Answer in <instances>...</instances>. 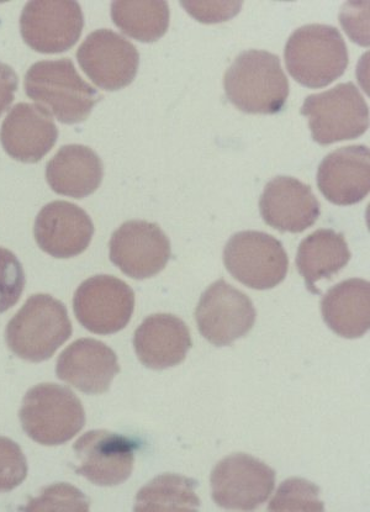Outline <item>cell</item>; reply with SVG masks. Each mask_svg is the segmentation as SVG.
Returning a JSON list of instances; mask_svg holds the SVG:
<instances>
[{
	"instance_id": "3",
	"label": "cell",
	"mask_w": 370,
	"mask_h": 512,
	"mask_svg": "<svg viewBox=\"0 0 370 512\" xmlns=\"http://www.w3.org/2000/svg\"><path fill=\"white\" fill-rule=\"evenodd\" d=\"M72 331L66 305L49 294H35L9 321L5 341L21 360L40 363L50 360Z\"/></svg>"
},
{
	"instance_id": "24",
	"label": "cell",
	"mask_w": 370,
	"mask_h": 512,
	"mask_svg": "<svg viewBox=\"0 0 370 512\" xmlns=\"http://www.w3.org/2000/svg\"><path fill=\"white\" fill-rule=\"evenodd\" d=\"M169 7L162 0H115L111 19L132 39L155 42L165 36L169 26Z\"/></svg>"
},
{
	"instance_id": "18",
	"label": "cell",
	"mask_w": 370,
	"mask_h": 512,
	"mask_svg": "<svg viewBox=\"0 0 370 512\" xmlns=\"http://www.w3.org/2000/svg\"><path fill=\"white\" fill-rule=\"evenodd\" d=\"M58 130L50 113L39 105L20 103L10 110L0 129V142L14 160L37 163L56 145Z\"/></svg>"
},
{
	"instance_id": "1",
	"label": "cell",
	"mask_w": 370,
	"mask_h": 512,
	"mask_svg": "<svg viewBox=\"0 0 370 512\" xmlns=\"http://www.w3.org/2000/svg\"><path fill=\"white\" fill-rule=\"evenodd\" d=\"M224 86L227 99L247 114L282 112L289 97L280 58L263 50L242 52L226 71Z\"/></svg>"
},
{
	"instance_id": "15",
	"label": "cell",
	"mask_w": 370,
	"mask_h": 512,
	"mask_svg": "<svg viewBox=\"0 0 370 512\" xmlns=\"http://www.w3.org/2000/svg\"><path fill=\"white\" fill-rule=\"evenodd\" d=\"M94 225L76 204L56 200L37 214L34 236L42 251L55 258L81 255L91 245Z\"/></svg>"
},
{
	"instance_id": "14",
	"label": "cell",
	"mask_w": 370,
	"mask_h": 512,
	"mask_svg": "<svg viewBox=\"0 0 370 512\" xmlns=\"http://www.w3.org/2000/svg\"><path fill=\"white\" fill-rule=\"evenodd\" d=\"M110 261L134 279L155 277L171 258V241L157 224L131 220L120 226L109 242Z\"/></svg>"
},
{
	"instance_id": "4",
	"label": "cell",
	"mask_w": 370,
	"mask_h": 512,
	"mask_svg": "<svg viewBox=\"0 0 370 512\" xmlns=\"http://www.w3.org/2000/svg\"><path fill=\"white\" fill-rule=\"evenodd\" d=\"M285 65L301 86H329L346 72L350 56L340 31L333 26L310 24L301 26L285 46Z\"/></svg>"
},
{
	"instance_id": "21",
	"label": "cell",
	"mask_w": 370,
	"mask_h": 512,
	"mask_svg": "<svg viewBox=\"0 0 370 512\" xmlns=\"http://www.w3.org/2000/svg\"><path fill=\"white\" fill-rule=\"evenodd\" d=\"M103 177L102 160L83 145L61 147L46 166V179L51 189L74 199H83L97 192Z\"/></svg>"
},
{
	"instance_id": "25",
	"label": "cell",
	"mask_w": 370,
	"mask_h": 512,
	"mask_svg": "<svg viewBox=\"0 0 370 512\" xmlns=\"http://www.w3.org/2000/svg\"><path fill=\"white\" fill-rule=\"evenodd\" d=\"M197 487L194 479L183 475H158L137 493L135 511H198L200 499L195 494Z\"/></svg>"
},
{
	"instance_id": "22",
	"label": "cell",
	"mask_w": 370,
	"mask_h": 512,
	"mask_svg": "<svg viewBox=\"0 0 370 512\" xmlns=\"http://www.w3.org/2000/svg\"><path fill=\"white\" fill-rule=\"evenodd\" d=\"M322 318L336 335L359 339L370 329V284L352 278L332 287L321 300Z\"/></svg>"
},
{
	"instance_id": "29",
	"label": "cell",
	"mask_w": 370,
	"mask_h": 512,
	"mask_svg": "<svg viewBox=\"0 0 370 512\" xmlns=\"http://www.w3.org/2000/svg\"><path fill=\"white\" fill-rule=\"evenodd\" d=\"M242 4V2H182V7L202 23L215 24L234 18L240 12Z\"/></svg>"
},
{
	"instance_id": "28",
	"label": "cell",
	"mask_w": 370,
	"mask_h": 512,
	"mask_svg": "<svg viewBox=\"0 0 370 512\" xmlns=\"http://www.w3.org/2000/svg\"><path fill=\"white\" fill-rule=\"evenodd\" d=\"M28 477V461L17 442L0 436V494L12 492Z\"/></svg>"
},
{
	"instance_id": "17",
	"label": "cell",
	"mask_w": 370,
	"mask_h": 512,
	"mask_svg": "<svg viewBox=\"0 0 370 512\" xmlns=\"http://www.w3.org/2000/svg\"><path fill=\"white\" fill-rule=\"evenodd\" d=\"M119 372L116 353L94 339L74 341L58 357L56 366L58 379L89 395L108 392Z\"/></svg>"
},
{
	"instance_id": "30",
	"label": "cell",
	"mask_w": 370,
	"mask_h": 512,
	"mask_svg": "<svg viewBox=\"0 0 370 512\" xmlns=\"http://www.w3.org/2000/svg\"><path fill=\"white\" fill-rule=\"evenodd\" d=\"M58 503H70L72 505H76L79 511H87L89 509L88 500L82 492L71 487V485L68 487L66 483H62L45 489L42 498L36 499L31 503L35 508H31L30 510H40L41 506L50 504L54 505Z\"/></svg>"
},
{
	"instance_id": "31",
	"label": "cell",
	"mask_w": 370,
	"mask_h": 512,
	"mask_svg": "<svg viewBox=\"0 0 370 512\" xmlns=\"http://www.w3.org/2000/svg\"><path fill=\"white\" fill-rule=\"evenodd\" d=\"M18 86L17 73L12 67L0 62V116L13 104Z\"/></svg>"
},
{
	"instance_id": "23",
	"label": "cell",
	"mask_w": 370,
	"mask_h": 512,
	"mask_svg": "<svg viewBox=\"0 0 370 512\" xmlns=\"http://www.w3.org/2000/svg\"><path fill=\"white\" fill-rule=\"evenodd\" d=\"M351 257L345 236L330 229H322L301 241L296 255V267L310 292L321 294L316 283L340 273L351 261Z\"/></svg>"
},
{
	"instance_id": "12",
	"label": "cell",
	"mask_w": 370,
	"mask_h": 512,
	"mask_svg": "<svg viewBox=\"0 0 370 512\" xmlns=\"http://www.w3.org/2000/svg\"><path fill=\"white\" fill-rule=\"evenodd\" d=\"M137 448L139 443L124 435L89 431L73 445L78 461L74 471L98 487H116L131 477Z\"/></svg>"
},
{
	"instance_id": "7",
	"label": "cell",
	"mask_w": 370,
	"mask_h": 512,
	"mask_svg": "<svg viewBox=\"0 0 370 512\" xmlns=\"http://www.w3.org/2000/svg\"><path fill=\"white\" fill-rule=\"evenodd\" d=\"M227 271L246 287L276 288L287 277L289 258L282 242L261 231L237 232L224 250Z\"/></svg>"
},
{
	"instance_id": "9",
	"label": "cell",
	"mask_w": 370,
	"mask_h": 512,
	"mask_svg": "<svg viewBox=\"0 0 370 512\" xmlns=\"http://www.w3.org/2000/svg\"><path fill=\"white\" fill-rule=\"evenodd\" d=\"M134 310V290L107 274L84 281L73 297V311L79 324L97 335H113L124 330Z\"/></svg>"
},
{
	"instance_id": "20",
	"label": "cell",
	"mask_w": 370,
	"mask_h": 512,
	"mask_svg": "<svg viewBox=\"0 0 370 512\" xmlns=\"http://www.w3.org/2000/svg\"><path fill=\"white\" fill-rule=\"evenodd\" d=\"M187 324L172 314L148 316L135 331L137 358L145 367L163 371L181 364L192 348Z\"/></svg>"
},
{
	"instance_id": "16",
	"label": "cell",
	"mask_w": 370,
	"mask_h": 512,
	"mask_svg": "<svg viewBox=\"0 0 370 512\" xmlns=\"http://www.w3.org/2000/svg\"><path fill=\"white\" fill-rule=\"evenodd\" d=\"M259 210L271 228L300 234L319 219L321 205L310 186L296 178L280 176L264 188Z\"/></svg>"
},
{
	"instance_id": "26",
	"label": "cell",
	"mask_w": 370,
	"mask_h": 512,
	"mask_svg": "<svg viewBox=\"0 0 370 512\" xmlns=\"http://www.w3.org/2000/svg\"><path fill=\"white\" fill-rule=\"evenodd\" d=\"M320 488L309 480L290 478L280 485L269 511H324Z\"/></svg>"
},
{
	"instance_id": "5",
	"label": "cell",
	"mask_w": 370,
	"mask_h": 512,
	"mask_svg": "<svg viewBox=\"0 0 370 512\" xmlns=\"http://www.w3.org/2000/svg\"><path fill=\"white\" fill-rule=\"evenodd\" d=\"M25 434L42 446H61L86 425L82 401L70 388L42 383L25 394L19 411Z\"/></svg>"
},
{
	"instance_id": "6",
	"label": "cell",
	"mask_w": 370,
	"mask_h": 512,
	"mask_svg": "<svg viewBox=\"0 0 370 512\" xmlns=\"http://www.w3.org/2000/svg\"><path fill=\"white\" fill-rule=\"evenodd\" d=\"M300 112L308 116L311 135L322 146L357 139L369 128L368 105L352 82L309 95Z\"/></svg>"
},
{
	"instance_id": "13",
	"label": "cell",
	"mask_w": 370,
	"mask_h": 512,
	"mask_svg": "<svg viewBox=\"0 0 370 512\" xmlns=\"http://www.w3.org/2000/svg\"><path fill=\"white\" fill-rule=\"evenodd\" d=\"M77 60L95 86L110 92L128 87L140 65L136 46L108 29L88 35L79 46Z\"/></svg>"
},
{
	"instance_id": "19",
	"label": "cell",
	"mask_w": 370,
	"mask_h": 512,
	"mask_svg": "<svg viewBox=\"0 0 370 512\" xmlns=\"http://www.w3.org/2000/svg\"><path fill=\"white\" fill-rule=\"evenodd\" d=\"M317 187L332 204L346 207L361 203L370 190L368 147H342L327 155L317 170Z\"/></svg>"
},
{
	"instance_id": "10",
	"label": "cell",
	"mask_w": 370,
	"mask_h": 512,
	"mask_svg": "<svg viewBox=\"0 0 370 512\" xmlns=\"http://www.w3.org/2000/svg\"><path fill=\"white\" fill-rule=\"evenodd\" d=\"M84 17L81 5L68 0H34L20 17L25 44L40 54H61L81 38Z\"/></svg>"
},
{
	"instance_id": "27",
	"label": "cell",
	"mask_w": 370,
	"mask_h": 512,
	"mask_svg": "<svg viewBox=\"0 0 370 512\" xmlns=\"http://www.w3.org/2000/svg\"><path fill=\"white\" fill-rule=\"evenodd\" d=\"M25 284L24 268L18 257L0 247V314L17 305Z\"/></svg>"
},
{
	"instance_id": "8",
	"label": "cell",
	"mask_w": 370,
	"mask_h": 512,
	"mask_svg": "<svg viewBox=\"0 0 370 512\" xmlns=\"http://www.w3.org/2000/svg\"><path fill=\"white\" fill-rule=\"evenodd\" d=\"M211 496L226 510L252 511L269 499L276 487V472L259 459L235 453L211 472Z\"/></svg>"
},
{
	"instance_id": "11",
	"label": "cell",
	"mask_w": 370,
	"mask_h": 512,
	"mask_svg": "<svg viewBox=\"0 0 370 512\" xmlns=\"http://www.w3.org/2000/svg\"><path fill=\"white\" fill-rule=\"evenodd\" d=\"M256 316L252 300L224 279L205 290L195 310L200 334L218 347L246 336L255 326Z\"/></svg>"
},
{
	"instance_id": "2",
	"label": "cell",
	"mask_w": 370,
	"mask_h": 512,
	"mask_svg": "<svg viewBox=\"0 0 370 512\" xmlns=\"http://www.w3.org/2000/svg\"><path fill=\"white\" fill-rule=\"evenodd\" d=\"M24 86L30 99L67 125L83 123L102 98L68 58L36 62L26 72Z\"/></svg>"
}]
</instances>
